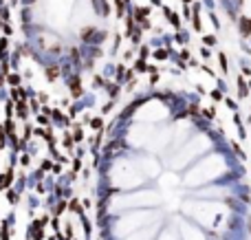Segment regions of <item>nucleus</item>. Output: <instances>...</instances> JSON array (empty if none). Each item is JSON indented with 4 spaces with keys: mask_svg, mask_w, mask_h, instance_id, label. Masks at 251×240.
I'll return each instance as SVG.
<instances>
[{
    "mask_svg": "<svg viewBox=\"0 0 251 240\" xmlns=\"http://www.w3.org/2000/svg\"><path fill=\"white\" fill-rule=\"evenodd\" d=\"M211 97L216 99V101H220V99H222V95H220V90H214V93H211Z\"/></svg>",
    "mask_w": 251,
    "mask_h": 240,
    "instance_id": "0eeeda50",
    "label": "nucleus"
},
{
    "mask_svg": "<svg viewBox=\"0 0 251 240\" xmlns=\"http://www.w3.org/2000/svg\"><path fill=\"white\" fill-rule=\"evenodd\" d=\"M220 64H222V71L227 73V60H225V55H220Z\"/></svg>",
    "mask_w": 251,
    "mask_h": 240,
    "instance_id": "6e6552de",
    "label": "nucleus"
},
{
    "mask_svg": "<svg viewBox=\"0 0 251 240\" xmlns=\"http://www.w3.org/2000/svg\"><path fill=\"white\" fill-rule=\"evenodd\" d=\"M249 86H251V82H249Z\"/></svg>",
    "mask_w": 251,
    "mask_h": 240,
    "instance_id": "1a4fd4ad",
    "label": "nucleus"
},
{
    "mask_svg": "<svg viewBox=\"0 0 251 240\" xmlns=\"http://www.w3.org/2000/svg\"><path fill=\"white\" fill-rule=\"evenodd\" d=\"M137 71H141V73L148 71V66H145V62H143V60H139V62H137Z\"/></svg>",
    "mask_w": 251,
    "mask_h": 240,
    "instance_id": "f03ea898",
    "label": "nucleus"
},
{
    "mask_svg": "<svg viewBox=\"0 0 251 240\" xmlns=\"http://www.w3.org/2000/svg\"><path fill=\"white\" fill-rule=\"evenodd\" d=\"M46 75L53 79V77H58V71H55V68H49V71H46Z\"/></svg>",
    "mask_w": 251,
    "mask_h": 240,
    "instance_id": "423d86ee",
    "label": "nucleus"
},
{
    "mask_svg": "<svg viewBox=\"0 0 251 240\" xmlns=\"http://www.w3.org/2000/svg\"><path fill=\"white\" fill-rule=\"evenodd\" d=\"M247 95V88H245V79H240V97Z\"/></svg>",
    "mask_w": 251,
    "mask_h": 240,
    "instance_id": "7ed1b4c3",
    "label": "nucleus"
},
{
    "mask_svg": "<svg viewBox=\"0 0 251 240\" xmlns=\"http://www.w3.org/2000/svg\"><path fill=\"white\" fill-rule=\"evenodd\" d=\"M90 126H92V128H101V119H99V117H97V119H92Z\"/></svg>",
    "mask_w": 251,
    "mask_h": 240,
    "instance_id": "39448f33",
    "label": "nucleus"
},
{
    "mask_svg": "<svg viewBox=\"0 0 251 240\" xmlns=\"http://www.w3.org/2000/svg\"><path fill=\"white\" fill-rule=\"evenodd\" d=\"M240 33L251 35V18H242V20H240Z\"/></svg>",
    "mask_w": 251,
    "mask_h": 240,
    "instance_id": "f257e3e1",
    "label": "nucleus"
},
{
    "mask_svg": "<svg viewBox=\"0 0 251 240\" xmlns=\"http://www.w3.org/2000/svg\"><path fill=\"white\" fill-rule=\"evenodd\" d=\"M154 55H156V57H159V60H163V57H167V51H163V49H161V51H156Z\"/></svg>",
    "mask_w": 251,
    "mask_h": 240,
    "instance_id": "20e7f679",
    "label": "nucleus"
}]
</instances>
